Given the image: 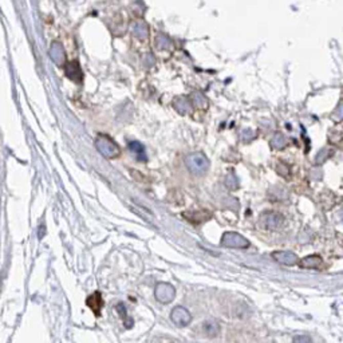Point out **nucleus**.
Returning <instances> with one entry per match:
<instances>
[{
  "label": "nucleus",
  "mask_w": 343,
  "mask_h": 343,
  "mask_svg": "<svg viewBox=\"0 0 343 343\" xmlns=\"http://www.w3.org/2000/svg\"><path fill=\"white\" fill-rule=\"evenodd\" d=\"M203 330L204 333L208 336H216L220 333V326L216 320H207V322L203 325Z\"/></svg>",
  "instance_id": "11"
},
{
  "label": "nucleus",
  "mask_w": 343,
  "mask_h": 343,
  "mask_svg": "<svg viewBox=\"0 0 343 343\" xmlns=\"http://www.w3.org/2000/svg\"><path fill=\"white\" fill-rule=\"evenodd\" d=\"M50 54H51V58L54 62H56L58 65H65V52H63V49L62 46L60 45H54L51 47V51H50Z\"/></svg>",
  "instance_id": "9"
},
{
  "label": "nucleus",
  "mask_w": 343,
  "mask_h": 343,
  "mask_svg": "<svg viewBox=\"0 0 343 343\" xmlns=\"http://www.w3.org/2000/svg\"><path fill=\"white\" fill-rule=\"evenodd\" d=\"M185 165L189 169V172H192L196 176H201L204 174L207 170L209 169V161L207 158L204 153L196 152L192 153L185 159Z\"/></svg>",
  "instance_id": "1"
},
{
  "label": "nucleus",
  "mask_w": 343,
  "mask_h": 343,
  "mask_svg": "<svg viewBox=\"0 0 343 343\" xmlns=\"http://www.w3.org/2000/svg\"><path fill=\"white\" fill-rule=\"evenodd\" d=\"M266 217H267V221H266V227L271 229H276L281 226L283 223V217L277 213H266Z\"/></svg>",
  "instance_id": "8"
},
{
  "label": "nucleus",
  "mask_w": 343,
  "mask_h": 343,
  "mask_svg": "<svg viewBox=\"0 0 343 343\" xmlns=\"http://www.w3.org/2000/svg\"><path fill=\"white\" fill-rule=\"evenodd\" d=\"M295 340H309L310 342L311 339H310V338H295Z\"/></svg>",
  "instance_id": "14"
},
{
  "label": "nucleus",
  "mask_w": 343,
  "mask_h": 343,
  "mask_svg": "<svg viewBox=\"0 0 343 343\" xmlns=\"http://www.w3.org/2000/svg\"><path fill=\"white\" fill-rule=\"evenodd\" d=\"M156 295L157 300H159L161 303H169L174 299V295H176V291H174V288L172 287L168 283H161L156 287Z\"/></svg>",
  "instance_id": "5"
},
{
  "label": "nucleus",
  "mask_w": 343,
  "mask_h": 343,
  "mask_svg": "<svg viewBox=\"0 0 343 343\" xmlns=\"http://www.w3.org/2000/svg\"><path fill=\"white\" fill-rule=\"evenodd\" d=\"M322 263L319 256H307L305 260H301L300 266L305 268H318Z\"/></svg>",
  "instance_id": "12"
},
{
  "label": "nucleus",
  "mask_w": 343,
  "mask_h": 343,
  "mask_svg": "<svg viewBox=\"0 0 343 343\" xmlns=\"http://www.w3.org/2000/svg\"><path fill=\"white\" fill-rule=\"evenodd\" d=\"M86 305L93 310V312L95 315H99L102 305H104V300H102V296H100L99 292H94L91 296H89L86 300Z\"/></svg>",
  "instance_id": "7"
},
{
  "label": "nucleus",
  "mask_w": 343,
  "mask_h": 343,
  "mask_svg": "<svg viewBox=\"0 0 343 343\" xmlns=\"http://www.w3.org/2000/svg\"><path fill=\"white\" fill-rule=\"evenodd\" d=\"M95 148L105 158L113 159L119 156V146L108 135H98L95 139Z\"/></svg>",
  "instance_id": "2"
},
{
  "label": "nucleus",
  "mask_w": 343,
  "mask_h": 343,
  "mask_svg": "<svg viewBox=\"0 0 343 343\" xmlns=\"http://www.w3.org/2000/svg\"><path fill=\"white\" fill-rule=\"evenodd\" d=\"M221 243L229 248H247L250 246L248 240L244 239L243 236L235 232H228L223 236Z\"/></svg>",
  "instance_id": "3"
},
{
  "label": "nucleus",
  "mask_w": 343,
  "mask_h": 343,
  "mask_svg": "<svg viewBox=\"0 0 343 343\" xmlns=\"http://www.w3.org/2000/svg\"><path fill=\"white\" fill-rule=\"evenodd\" d=\"M274 256L277 261H280V263L283 264H290V266H292V264H295L298 261L296 256L291 252H276L274 253Z\"/></svg>",
  "instance_id": "10"
},
{
  "label": "nucleus",
  "mask_w": 343,
  "mask_h": 343,
  "mask_svg": "<svg viewBox=\"0 0 343 343\" xmlns=\"http://www.w3.org/2000/svg\"><path fill=\"white\" fill-rule=\"evenodd\" d=\"M170 319H172V322L178 327H185L188 326L192 320V315L191 312L188 311L187 309L184 307H176V309L172 311L170 314Z\"/></svg>",
  "instance_id": "4"
},
{
  "label": "nucleus",
  "mask_w": 343,
  "mask_h": 343,
  "mask_svg": "<svg viewBox=\"0 0 343 343\" xmlns=\"http://www.w3.org/2000/svg\"><path fill=\"white\" fill-rule=\"evenodd\" d=\"M65 71H66V75L74 82H80L82 80V70H80L79 65L76 62L67 63L66 66H65Z\"/></svg>",
  "instance_id": "6"
},
{
  "label": "nucleus",
  "mask_w": 343,
  "mask_h": 343,
  "mask_svg": "<svg viewBox=\"0 0 343 343\" xmlns=\"http://www.w3.org/2000/svg\"><path fill=\"white\" fill-rule=\"evenodd\" d=\"M129 148H130V150H132L133 153L137 154L138 159H141V161H146L145 150H144V146L141 145V144L137 143V141H132V143L129 144Z\"/></svg>",
  "instance_id": "13"
}]
</instances>
